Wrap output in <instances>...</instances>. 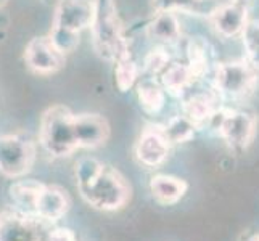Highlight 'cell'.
I'll return each instance as SVG.
<instances>
[{"mask_svg":"<svg viewBox=\"0 0 259 241\" xmlns=\"http://www.w3.org/2000/svg\"><path fill=\"white\" fill-rule=\"evenodd\" d=\"M91 31L94 49L100 58L116 63L118 60L131 55L116 0H94Z\"/></svg>","mask_w":259,"mask_h":241,"instance_id":"obj_1","label":"cell"},{"mask_svg":"<svg viewBox=\"0 0 259 241\" xmlns=\"http://www.w3.org/2000/svg\"><path fill=\"white\" fill-rule=\"evenodd\" d=\"M92 18L94 0H58L49 39L65 55L74 52L81 42V32L91 28Z\"/></svg>","mask_w":259,"mask_h":241,"instance_id":"obj_2","label":"cell"},{"mask_svg":"<svg viewBox=\"0 0 259 241\" xmlns=\"http://www.w3.org/2000/svg\"><path fill=\"white\" fill-rule=\"evenodd\" d=\"M74 113L65 105H53L42 114L39 143L52 158H69L77 148Z\"/></svg>","mask_w":259,"mask_h":241,"instance_id":"obj_3","label":"cell"},{"mask_svg":"<svg viewBox=\"0 0 259 241\" xmlns=\"http://www.w3.org/2000/svg\"><path fill=\"white\" fill-rule=\"evenodd\" d=\"M77 191L92 209L102 212L121 211L127 206L132 198V186L127 178L116 167L106 164L91 186Z\"/></svg>","mask_w":259,"mask_h":241,"instance_id":"obj_4","label":"cell"},{"mask_svg":"<svg viewBox=\"0 0 259 241\" xmlns=\"http://www.w3.org/2000/svg\"><path fill=\"white\" fill-rule=\"evenodd\" d=\"M209 127L226 141V145L235 151L246 150L253 143L257 133V119L246 111L221 108L212 116Z\"/></svg>","mask_w":259,"mask_h":241,"instance_id":"obj_5","label":"cell"},{"mask_svg":"<svg viewBox=\"0 0 259 241\" xmlns=\"http://www.w3.org/2000/svg\"><path fill=\"white\" fill-rule=\"evenodd\" d=\"M257 69L246 60L219 63L214 71V88L221 98L242 100L254 92L257 85Z\"/></svg>","mask_w":259,"mask_h":241,"instance_id":"obj_6","label":"cell"},{"mask_svg":"<svg viewBox=\"0 0 259 241\" xmlns=\"http://www.w3.org/2000/svg\"><path fill=\"white\" fill-rule=\"evenodd\" d=\"M37 159L35 143L18 133L0 135V174L8 178H21L29 174Z\"/></svg>","mask_w":259,"mask_h":241,"instance_id":"obj_7","label":"cell"},{"mask_svg":"<svg viewBox=\"0 0 259 241\" xmlns=\"http://www.w3.org/2000/svg\"><path fill=\"white\" fill-rule=\"evenodd\" d=\"M49 222L32 212H0V241H46L50 230Z\"/></svg>","mask_w":259,"mask_h":241,"instance_id":"obj_8","label":"cell"},{"mask_svg":"<svg viewBox=\"0 0 259 241\" xmlns=\"http://www.w3.org/2000/svg\"><path fill=\"white\" fill-rule=\"evenodd\" d=\"M24 61L32 73L39 76H50L65 68L66 55L53 45L49 35H39V37L31 39L26 45Z\"/></svg>","mask_w":259,"mask_h":241,"instance_id":"obj_9","label":"cell"},{"mask_svg":"<svg viewBox=\"0 0 259 241\" xmlns=\"http://www.w3.org/2000/svg\"><path fill=\"white\" fill-rule=\"evenodd\" d=\"M171 143L164 133V127L159 124H148L140 132V135L134 145V155L140 164L147 167H159L164 164L169 153Z\"/></svg>","mask_w":259,"mask_h":241,"instance_id":"obj_10","label":"cell"},{"mask_svg":"<svg viewBox=\"0 0 259 241\" xmlns=\"http://www.w3.org/2000/svg\"><path fill=\"white\" fill-rule=\"evenodd\" d=\"M77 148L94 150L103 147L110 140L111 127L108 119L97 113H82L74 116Z\"/></svg>","mask_w":259,"mask_h":241,"instance_id":"obj_11","label":"cell"},{"mask_svg":"<svg viewBox=\"0 0 259 241\" xmlns=\"http://www.w3.org/2000/svg\"><path fill=\"white\" fill-rule=\"evenodd\" d=\"M212 28L218 35L224 39H232L242 35L248 20V7L232 0L229 4L219 5L209 16Z\"/></svg>","mask_w":259,"mask_h":241,"instance_id":"obj_12","label":"cell"},{"mask_svg":"<svg viewBox=\"0 0 259 241\" xmlns=\"http://www.w3.org/2000/svg\"><path fill=\"white\" fill-rule=\"evenodd\" d=\"M71 196L60 185H44L39 198L35 201L34 214L49 224H55L63 219L71 209Z\"/></svg>","mask_w":259,"mask_h":241,"instance_id":"obj_13","label":"cell"},{"mask_svg":"<svg viewBox=\"0 0 259 241\" xmlns=\"http://www.w3.org/2000/svg\"><path fill=\"white\" fill-rule=\"evenodd\" d=\"M219 100L221 97L216 90L193 93L187 100H184L182 114L195 124L196 129H204L206 126L209 127L212 116L221 108Z\"/></svg>","mask_w":259,"mask_h":241,"instance_id":"obj_14","label":"cell"},{"mask_svg":"<svg viewBox=\"0 0 259 241\" xmlns=\"http://www.w3.org/2000/svg\"><path fill=\"white\" fill-rule=\"evenodd\" d=\"M187 190H189V183L176 175L158 174L151 177L150 180L151 196L163 206H172V204L179 203L185 196Z\"/></svg>","mask_w":259,"mask_h":241,"instance_id":"obj_15","label":"cell"},{"mask_svg":"<svg viewBox=\"0 0 259 241\" xmlns=\"http://www.w3.org/2000/svg\"><path fill=\"white\" fill-rule=\"evenodd\" d=\"M147 34L150 39L163 42V43H174L181 39V23L177 20V15L171 12H158L153 20L150 21Z\"/></svg>","mask_w":259,"mask_h":241,"instance_id":"obj_16","label":"cell"},{"mask_svg":"<svg viewBox=\"0 0 259 241\" xmlns=\"http://www.w3.org/2000/svg\"><path fill=\"white\" fill-rule=\"evenodd\" d=\"M159 77H161L159 84L163 85L164 92L176 98L182 97L187 88L195 84L189 66L185 63H179V61H171Z\"/></svg>","mask_w":259,"mask_h":241,"instance_id":"obj_17","label":"cell"},{"mask_svg":"<svg viewBox=\"0 0 259 241\" xmlns=\"http://www.w3.org/2000/svg\"><path fill=\"white\" fill-rule=\"evenodd\" d=\"M151 7L158 12H171V13H190L211 16V13L219 7L214 0H151Z\"/></svg>","mask_w":259,"mask_h":241,"instance_id":"obj_18","label":"cell"},{"mask_svg":"<svg viewBox=\"0 0 259 241\" xmlns=\"http://www.w3.org/2000/svg\"><path fill=\"white\" fill-rule=\"evenodd\" d=\"M137 98L140 108L150 116L161 113L166 105V92L155 77L144 79L137 84Z\"/></svg>","mask_w":259,"mask_h":241,"instance_id":"obj_19","label":"cell"},{"mask_svg":"<svg viewBox=\"0 0 259 241\" xmlns=\"http://www.w3.org/2000/svg\"><path fill=\"white\" fill-rule=\"evenodd\" d=\"M187 57H189L190 74L193 77V82L203 79L208 74L211 65V47L203 37H195L187 45Z\"/></svg>","mask_w":259,"mask_h":241,"instance_id":"obj_20","label":"cell"},{"mask_svg":"<svg viewBox=\"0 0 259 241\" xmlns=\"http://www.w3.org/2000/svg\"><path fill=\"white\" fill-rule=\"evenodd\" d=\"M42 188L44 183L32 180V178H29V180H18L10 186V196L13 203L20 208V211L34 214L35 201H37Z\"/></svg>","mask_w":259,"mask_h":241,"instance_id":"obj_21","label":"cell"},{"mask_svg":"<svg viewBox=\"0 0 259 241\" xmlns=\"http://www.w3.org/2000/svg\"><path fill=\"white\" fill-rule=\"evenodd\" d=\"M163 127H164V133L171 145L189 143V141H192L195 138V133L198 130L195 124L190 119H187L184 114L174 116V118L169 119V122Z\"/></svg>","mask_w":259,"mask_h":241,"instance_id":"obj_22","label":"cell"},{"mask_svg":"<svg viewBox=\"0 0 259 241\" xmlns=\"http://www.w3.org/2000/svg\"><path fill=\"white\" fill-rule=\"evenodd\" d=\"M105 164L100 163L95 158H82L79 159L76 166H74V175H76V183H77V190H82L91 186L98 175L102 174Z\"/></svg>","mask_w":259,"mask_h":241,"instance_id":"obj_23","label":"cell"},{"mask_svg":"<svg viewBox=\"0 0 259 241\" xmlns=\"http://www.w3.org/2000/svg\"><path fill=\"white\" fill-rule=\"evenodd\" d=\"M114 80H116V87L118 90L126 93L134 87L137 80V74H139V68L137 63L132 60V57H126L121 58L114 63Z\"/></svg>","mask_w":259,"mask_h":241,"instance_id":"obj_24","label":"cell"},{"mask_svg":"<svg viewBox=\"0 0 259 241\" xmlns=\"http://www.w3.org/2000/svg\"><path fill=\"white\" fill-rule=\"evenodd\" d=\"M246 61L254 69H259V21H248L242 32Z\"/></svg>","mask_w":259,"mask_h":241,"instance_id":"obj_25","label":"cell"},{"mask_svg":"<svg viewBox=\"0 0 259 241\" xmlns=\"http://www.w3.org/2000/svg\"><path fill=\"white\" fill-rule=\"evenodd\" d=\"M169 63H171L169 53L164 49L158 47V49H153L148 52V55L145 57V61H144V69L151 77L161 76V73L167 68Z\"/></svg>","mask_w":259,"mask_h":241,"instance_id":"obj_26","label":"cell"},{"mask_svg":"<svg viewBox=\"0 0 259 241\" xmlns=\"http://www.w3.org/2000/svg\"><path fill=\"white\" fill-rule=\"evenodd\" d=\"M46 241H77L76 233L71 228L66 227H55L49 230Z\"/></svg>","mask_w":259,"mask_h":241,"instance_id":"obj_27","label":"cell"},{"mask_svg":"<svg viewBox=\"0 0 259 241\" xmlns=\"http://www.w3.org/2000/svg\"><path fill=\"white\" fill-rule=\"evenodd\" d=\"M245 241H259V233H257V235H253V236H249V238H246Z\"/></svg>","mask_w":259,"mask_h":241,"instance_id":"obj_28","label":"cell"},{"mask_svg":"<svg viewBox=\"0 0 259 241\" xmlns=\"http://www.w3.org/2000/svg\"><path fill=\"white\" fill-rule=\"evenodd\" d=\"M7 2H8V0H0V7H4V5H5Z\"/></svg>","mask_w":259,"mask_h":241,"instance_id":"obj_29","label":"cell"}]
</instances>
